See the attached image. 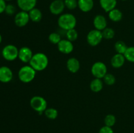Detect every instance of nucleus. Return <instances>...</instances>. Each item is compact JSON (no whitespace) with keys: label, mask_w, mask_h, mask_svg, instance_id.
<instances>
[{"label":"nucleus","mask_w":134,"mask_h":133,"mask_svg":"<svg viewBox=\"0 0 134 133\" xmlns=\"http://www.w3.org/2000/svg\"><path fill=\"white\" fill-rule=\"evenodd\" d=\"M58 25L62 30L65 31L74 29L77 25V18L71 13L62 14L58 19Z\"/></svg>","instance_id":"1"},{"label":"nucleus","mask_w":134,"mask_h":133,"mask_svg":"<svg viewBox=\"0 0 134 133\" xmlns=\"http://www.w3.org/2000/svg\"><path fill=\"white\" fill-rule=\"evenodd\" d=\"M29 63L36 71H42L48 66V58L45 53L38 52L34 54Z\"/></svg>","instance_id":"2"},{"label":"nucleus","mask_w":134,"mask_h":133,"mask_svg":"<svg viewBox=\"0 0 134 133\" xmlns=\"http://www.w3.org/2000/svg\"><path fill=\"white\" fill-rule=\"evenodd\" d=\"M36 72V70L30 65H24L18 70V79L23 83H30L35 79Z\"/></svg>","instance_id":"3"},{"label":"nucleus","mask_w":134,"mask_h":133,"mask_svg":"<svg viewBox=\"0 0 134 133\" xmlns=\"http://www.w3.org/2000/svg\"><path fill=\"white\" fill-rule=\"evenodd\" d=\"M30 106L34 111L42 114L47 108V102L44 97L37 95L31 99Z\"/></svg>","instance_id":"4"},{"label":"nucleus","mask_w":134,"mask_h":133,"mask_svg":"<svg viewBox=\"0 0 134 133\" xmlns=\"http://www.w3.org/2000/svg\"><path fill=\"white\" fill-rule=\"evenodd\" d=\"M18 51L16 46L13 44H7L5 46L1 51V55L5 60L13 61L18 57Z\"/></svg>","instance_id":"5"},{"label":"nucleus","mask_w":134,"mask_h":133,"mask_svg":"<svg viewBox=\"0 0 134 133\" xmlns=\"http://www.w3.org/2000/svg\"><path fill=\"white\" fill-rule=\"evenodd\" d=\"M91 73L96 78L103 79L107 73V67L102 61H96L91 67Z\"/></svg>","instance_id":"6"},{"label":"nucleus","mask_w":134,"mask_h":133,"mask_svg":"<svg viewBox=\"0 0 134 133\" xmlns=\"http://www.w3.org/2000/svg\"><path fill=\"white\" fill-rule=\"evenodd\" d=\"M103 39L102 31L96 29L90 30L86 36V41L91 46H96L99 45Z\"/></svg>","instance_id":"7"},{"label":"nucleus","mask_w":134,"mask_h":133,"mask_svg":"<svg viewBox=\"0 0 134 133\" xmlns=\"http://www.w3.org/2000/svg\"><path fill=\"white\" fill-rule=\"evenodd\" d=\"M30 20L28 12L20 10L14 16V22L16 26L19 27H25Z\"/></svg>","instance_id":"8"},{"label":"nucleus","mask_w":134,"mask_h":133,"mask_svg":"<svg viewBox=\"0 0 134 133\" xmlns=\"http://www.w3.org/2000/svg\"><path fill=\"white\" fill-rule=\"evenodd\" d=\"M65 6L63 0H54L49 5V10L54 15H61Z\"/></svg>","instance_id":"9"},{"label":"nucleus","mask_w":134,"mask_h":133,"mask_svg":"<svg viewBox=\"0 0 134 133\" xmlns=\"http://www.w3.org/2000/svg\"><path fill=\"white\" fill-rule=\"evenodd\" d=\"M59 52L64 54H69L74 49V46L72 42L68 39H62L61 41L57 44Z\"/></svg>","instance_id":"10"},{"label":"nucleus","mask_w":134,"mask_h":133,"mask_svg":"<svg viewBox=\"0 0 134 133\" xmlns=\"http://www.w3.org/2000/svg\"><path fill=\"white\" fill-rule=\"evenodd\" d=\"M34 53L31 48L27 46H23L19 49L18 51V58L24 63H30Z\"/></svg>","instance_id":"11"},{"label":"nucleus","mask_w":134,"mask_h":133,"mask_svg":"<svg viewBox=\"0 0 134 133\" xmlns=\"http://www.w3.org/2000/svg\"><path fill=\"white\" fill-rule=\"evenodd\" d=\"M13 78V72L7 66H0V82L7 83L10 82Z\"/></svg>","instance_id":"12"},{"label":"nucleus","mask_w":134,"mask_h":133,"mask_svg":"<svg viewBox=\"0 0 134 133\" xmlns=\"http://www.w3.org/2000/svg\"><path fill=\"white\" fill-rule=\"evenodd\" d=\"M16 3L21 10L29 12L36 7L37 0H16Z\"/></svg>","instance_id":"13"},{"label":"nucleus","mask_w":134,"mask_h":133,"mask_svg":"<svg viewBox=\"0 0 134 133\" xmlns=\"http://www.w3.org/2000/svg\"><path fill=\"white\" fill-rule=\"evenodd\" d=\"M93 24L96 29L103 31L107 26V21L105 17L102 14H98L96 16L93 20Z\"/></svg>","instance_id":"14"},{"label":"nucleus","mask_w":134,"mask_h":133,"mask_svg":"<svg viewBox=\"0 0 134 133\" xmlns=\"http://www.w3.org/2000/svg\"><path fill=\"white\" fill-rule=\"evenodd\" d=\"M126 61V58L124 54L116 53L114 55L111 59V65L115 69L121 68L124 65Z\"/></svg>","instance_id":"15"},{"label":"nucleus","mask_w":134,"mask_h":133,"mask_svg":"<svg viewBox=\"0 0 134 133\" xmlns=\"http://www.w3.org/2000/svg\"><path fill=\"white\" fill-rule=\"evenodd\" d=\"M68 70L71 73H77L79 70L81 64L79 61L75 57H70L68 59L66 63Z\"/></svg>","instance_id":"16"},{"label":"nucleus","mask_w":134,"mask_h":133,"mask_svg":"<svg viewBox=\"0 0 134 133\" xmlns=\"http://www.w3.org/2000/svg\"><path fill=\"white\" fill-rule=\"evenodd\" d=\"M94 0H78V7L83 13H88L94 7Z\"/></svg>","instance_id":"17"},{"label":"nucleus","mask_w":134,"mask_h":133,"mask_svg":"<svg viewBox=\"0 0 134 133\" xmlns=\"http://www.w3.org/2000/svg\"><path fill=\"white\" fill-rule=\"evenodd\" d=\"M99 5L105 12L109 13L116 8L117 0H99Z\"/></svg>","instance_id":"18"},{"label":"nucleus","mask_w":134,"mask_h":133,"mask_svg":"<svg viewBox=\"0 0 134 133\" xmlns=\"http://www.w3.org/2000/svg\"><path fill=\"white\" fill-rule=\"evenodd\" d=\"M103 81L100 78H95L91 81L90 84V88L92 91L94 93H99L103 89Z\"/></svg>","instance_id":"19"},{"label":"nucleus","mask_w":134,"mask_h":133,"mask_svg":"<svg viewBox=\"0 0 134 133\" xmlns=\"http://www.w3.org/2000/svg\"><path fill=\"white\" fill-rule=\"evenodd\" d=\"M30 20L33 22H39L43 18V13L41 10L38 8H34L30 11L28 12Z\"/></svg>","instance_id":"20"},{"label":"nucleus","mask_w":134,"mask_h":133,"mask_svg":"<svg viewBox=\"0 0 134 133\" xmlns=\"http://www.w3.org/2000/svg\"><path fill=\"white\" fill-rule=\"evenodd\" d=\"M108 16L109 18L111 20L112 22H119L122 20L123 18V14L120 10L119 9H113L111 11L108 13Z\"/></svg>","instance_id":"21"},{"label":"nucleus","mask_w":134,"mask_h":133,"mask_svg":"<svg viewBox=\"0 0 134 133\" xmlns=\"http://www.w3.org/2000/svg\"><path fill=\"white\" fill-rule=\"evenodd\" d=\"M128 46L122 40H118L115 44V49L116 52L120 54H124L126 51Z\"/></svg>","instance_id":"22"},{"label":"nucleus","mask_w":134,"mask_h":133,"mask_svg":"<svg viewBox=\"0 0 134 133\" xmlns=\"http://www.w3.org/2000/svg\"><path fill=\"white\" fill-rule=\"evenodd\" d=\"M44 114L49 119L54 120L57 118L58 112L54 108H47L44 112Z\"/></svg>","instance_id":"23"},{"label":"nucleus","mask_w":134,"mask_h":133,"mask_svg":"<svg viewBox=\"0 0 134 133\" xmlns=\"http://www.w3.org/2000/svg\"><path fill=\"white\" fill-rule=\"evenodd\" d=\"M65 37L68 40H70L71 42H75L78 39L79 34L75 28L71 29L65 31Z\"/></svg>","instance_id":"24"},{"label":"nucleus","mask_w":134,"mask_h":133,"mask_svg":"<svg viewBox=\"0 0 134 133\" xmlns=\"http://www.w3.org/2000/svg\"><path fill=\"white\" fill-rule=\"evenodd\" d=\"M102 35H103V39L106 40H111L113 39L115 35V31L111 27H106L105 29L102 31Z\"/></svg>","instance_id":"25"},{"label":"nucleus","mask_w":134,"mask_h":133,"mask_svg":"<svg viewBox=\"0 0 134 133\" xmlns=\"http://www.w3.org/2000/svg\"><path fill=\"white\" fill-rule=\"evenodd\" d=\"M61 40V35L57 32H52L48 35V40L53 44H58Z\"/></svg>","instance_id":"26"},{"label":"nucleus","mask_w":134,"mask_h":133,"mask_svg":"<svg viewBox=\"0 0 134 133\" xmlns=\"http://www.w3.org/2000/svg\"><path fill=\"white\" fill-rule=\"evenodd\" d=\"M124 56L126 60L134 63V46L128 47Z\"/></svg>","instance_id":"27"},{"label":"nucleus","mask_w":134,"mask_h":133,"mask_svg":"<svg viewBox=\"0 0 134 133\" xmlns=\"http://www.w3.org/2000/svg\"><path fill=\"white\" fill-rule=\"evenodd\" d=\"M116 117L113 114H108L105 116L104 119L105 125L107 126L112 127L116 123Z\"/></svg>","instance_id":"28"},{"label":"nucleus","mask_w":134,"mask_h":133,"mask_svg":"<svg viewBox=\"0 0 134 133\" xmlns=\"http://www.w3.org/2000/svg\"><path fill=\"white\" fill-rule=\"evenodd\" d=\"M103 82L107 86H113L116 82V78L115 76L111 73H107L103 78Z\"/></svg>","instance_id":"29"},{"label":"nucleus","mask_w":134,"mask_h":133,"mask_svg":"<svg viewBox=\"0 0 134 133\" xmlns=\"http://www.w3.org/2000/svg\"><path fill=\"white\" fill-rule=\"evenodd\" d=\"M65 8L69 10H74L78 7V0H64Z\"/></svg>","instance_id":"30"},{"label":"nucleus","mask_w":134,"mask_h":133,"mask_svg":"<svg viewBox=\"0 0 134 133\" xmlns=\"http://www.w3.org/2000/svg\"><path fill=\"white\" fill-rule=\"evenodd\" d=\"M5 13L9 16L13 15L16 13V7L12 4H7L5 8Z\"/></svg>","instance_id":"31"},{"label":"nucleus","mask_w":134,"mask_h":133,"mask_svg":"<svg viewBox=\"0 0 134 133\" xmlns=\"http://www.w3.org/2000/svg\"><path fill=\"white\" fill-rule=\"evenodd\" d=\"M99 133H114V130L112 127L105 125L99 129Z\"/></svg>","instance_id":"32"},{"label":"nucleus","mask_w":134,"mask_h":133,"mask_svg":"<svg viewBox=\"0 0 134 133\" xmlns=\"http://www.w3.org/2000/svg\"><path fill=\"white\" fill-rule=\"evenodd\" d=\"M7 4L5 0H0V14L5 12Z\"/></svg>","instance_id":"33"},{"label":"nucleus","mask_w":134,"mask_h":133,"mask_svg":"<svg viewBox=\"0 0 134 133\" xmlns=\"http://www.w3.org/2000/svg\"><path fill=\"white\" fill-rule=\"evenodd\" d=\"M1 42H2V36H1V35L0 34V44L1 43Z\"/></svg>","instance_id":"34"},{"label":"nucleus","mask_w":134,"mask_h":133,"mask_svg":"<svg viewBox=\"0 0 134 133\" xmlns=\"http://www.w3.org/2000/svg\"><path fill=\"white\" fill-rule=\"evenodd\" d=\"M5 1H12V0H5Z\"/></svg>","instance_id":"35"},{"label":"nucleus","mask_w":134,"mask_h":133,"mask_svg":"<svg viewBox=\"0 0 134 133\" xmlns=\"http://www.w3.org/2000/svg\"><path fill=\"white\" fill-rule=\"evenodd\" d=\"M121 1H127V0H121Z\"/></svg>","instance_id":"36"},{"label":"nucleus","mask_w":134,"mask_h":133,"mask_svg":"<svg viewBox=\"0 0 134 133\" xmlns=\"http://www.w3.org/2000/svg\"><path fill=\"white\" fill-rule=\"evenodd\" d=\"M63 1H64V0H63Z\"/></svg>","instance_id":"37"}]
</instances>
